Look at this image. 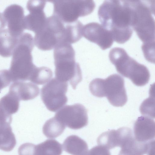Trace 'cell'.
Instances as JSON below:
<instances>
[{"mask_svg": "<svg viewBox=\"0 0 155 155\" xmlns=\"http://www.w3.org/2000/svg\"><path fill=\"white\" fill-rule=\"evenodd\" d=\"M12 81L8 70L0 71V91L8 86Z\"/></svg>", "mask_w": 155, "mask_h": 155, "instance_id": "cell-25", "label": "cell"}, {"mask_svg": "<svg viewBox=\"0 0 155 155\" xmlns=\"http://www.w3.org/2000/svg\"><path fill=\"white\" fill-rule=\"evenodd\" d=\"M20 101L13 94L9 92L0 100V124H11L12 115L18 111Z\"/></svg>", "mask_w": 155, "mask_h": 155, "instance_id": "cell-15", "label": "cell"}, {"mask_svg": "<svg viewBox=\"0 0 155 155\" xmlns=\"http://www.w3.org/2000/svg\"><path fill=\"white\" fill-rule=\"evenodd\" d=\"M134 133L135 139L140 142H147L154 140V120L146 116L138 117L134 124Z\"/></svg>", "mask_w": 155, "mask_h": 155, "instance_id": "cell-14", "label": "cell"}, {"mask_svg": "<svg viewBox=\"0 0 155 155\" xmlns=\"http://www.w3.org/2000/svg\"><path fill=\"white\" fill-rule=\"evenodd\" d=\"M54 117L66 126L73 130L82 128L88 123L87 110L83 105L78 103L63 107Z\"/></svg>", "mask_w": 155, "mask_h": 155, "instance_id": "cell-10", "label": "cell"}, {"mask_svg": "<svg viewBox=\"0 0 155 155\" xmlns=\"http://www.w3.org/2000/svg\"><path fill=\"white\" fill-rule=\"evenodd\" d=\"M154 96L150 93L149 98L146 99L142 103L140 107L141 114L146 117L154 118Z\"/></svg>", "mask_w": 155, "mask_h": 155, "instance_id": "cell-23", "label": "cell"}, {"mask_svg": "<svg viewBox=\"0 0 155 155\" xmlns=\"http://www.w3.org/2000/svg\"><path fill=\"white\" fill-rule=\"evenodd\" d=\"M83 36L91 42L98 45L103 50L110 48L114 39L111 33L102 25L93 22L83 26Z\"/></svg>", "mask_w": 155, "mask_h": 155, "instance_id": "cell-13", "label": "cell"}, {"mask_svg": "<svg viewBox=\"0 0 155 155\" xmlns=\"http://www.w3.org/2000/svg\"><path fill=\"white\" fill-rule=\"evenodd\" d=\"M66 34L65 24L53 15L47 18L43 28L35 34L34 43L40 50H50L65 43Z\"/></svg>", "mask_w": 155, "mask_h": 155, "instance_id": "cell-7", "label": "cell"}, {"mask_svg": "<svg viewBox=\"0 0 155 155\" xmlns=\"http://www.w3.org/2000/svg\"><path fill=\"white\" fill-rule=\"evenodd\" d=\"M32 35L24 33L14 50L8 70L12 82L31 81L37 67L33 63L32 51L34 47Z\"/></svg>", "mask_w": 155, "mask_h": 155, "instance_id": "cell-2", "label": "cell"}, {"mask_svg": "<svg viewBox=\"0 0 155 155\" xmlns=\"http://www.w3.org/2000/svg\"><path fill=\"white\" fill-rule=\"evenodd\" d=\"M84 155H111L109 150L101 146L94 147Z\"/></svg>", "mask_w": 155, "mask_h": 155, "instance_id": "cell-26", "label": "cell"}, {"mask_svg": "<svg viewBox=\"0 0 155 155\" xmlns=\"http://www.w3.org/2000/svg\"><path fill=\"white\" fill-rule=\"evenodd\" d=\"M89 90L94 96L106 97L110 103L115 107H122L127 101L124 79L117 74L111 75L105 79H93L90 84Z\"/></svg>", "mask_w": 155, "mask_h": 155, "instance_id": "cell-6", "label": "cell"}, {"mask_svg": "<svg viewBox=\"0 0 155 155\" xmlns=\"http://www.w3.org/2000/svg\"><path fill=\"white\" fill-rule=\"evenodd\" d=\"M38 86L31 82L24 81L14 82L9 88V92L15 95L20 101L32 100L39 94Z\"/></svg>", "mask_w": 155, "mask_h": 155, "instance_id": "cell-16", "label": "cell"}, {"mask_svg": "<svg viewBox=\"0 0 155 155\" xmlns=\"http://www.w3.org/2000/svg\"><path fill=\"white\" fill-rule=\"evenodd\" d=\"M63 146L64 150L72 155H84L88 150L87 143L76 135L67 137Z\"/></svg>", "mask_w": 155, "mask_h": 155, "instance_id": "cell-18", "label": "cell"}, {"mask_svg": "<svg viewBox=\"0 0 155 155\" xmlns=\"http://www.w3.org/2000/svg\"><path fill=\"white\" fill-rule=\"evenodd\" d=\"M62 145L55 140H47L35 145V155H61Z\"/></svg>", "mask_w": 155, "mask_h": 155, "instance_id": "cell-20", "label": "cell"}, {"mask_svg": "<svg viewBox=\"0 0 155 155\" xmlns=\"http://www.w3.org/2000/svg\"><path fill=\"white\" fill-rule=\"evenodd\" d=\"M54 6L53 15L64 23L75 22L79 17L85 16L94 10L95 4L93 0L49 1Z\"/></svg>", "mask_w": 155, "mask_h": 155, "instance_id": "cell-8", "label": "cell"}, {"mask_svg": "<svg viewBox=\"0 0 155 155\" xmlns=\"http://www.w3.org/2000/svg\"><path fill=\"white\" fill-rule=\"evenodd\" d=\"M98 15L102 25L114 40L123 44L131 38V13L127 0H106L99 7Z\"/></svg>", "mask_w": 155, "mask_h": 155, "instance_id": "cell-1", "label": "cell"}, {"mask_svg": "<svg viewBox=\"0 0 155 155\" xmlns=\"http://www.w3.org/2000/svg\"><path fill=\"white\" fill-rule=\"evenodd\" d=\"M53 76L51 70L46 67H38L32 83L42 85L48 82Z\"/></svg>", "mask_w": 155, "mask_h": 155, "instance_id": "cell-22", "label": "cell"}, {"mask_svg": "<svg viewBox=\"0 0 155 155\" xmlns=\"http://www.w3.org/2000/svg\"><path fill=\"white\" fill-rule=\"evenodd\" d=\"M124 127L117 130H112L101 134L98 137V145L109 150L116 147H120L124 134Z\"/></svg>", "mask_w": 155, "mask_h": 155, "instance_id": "cell-17", "label": "cell"}, {"mask_svg": "<svg viewBox=\"0 0 155 155\" xmlns=\"http://www.w3.org/2000/svg\"><path fill=\"white\" fill-rule=\"evenodd\" d=\"M2 14L6 28L11 35L20 37L25 29V16L22 7L18 4H12L7 7Z\"/></svg>", "mask_w": 155, "mask_h": 155, "instance_id": "cell-12", "label": "cell"}, {"mask_svg": "<svg viewBox=\"0 0 155 155\" xmlns=\"http://www.w3.org/2000/svg\"><path fill=\"white\" fill-rule=\"evenodd\" d=\"M46 2L29 0L27 2L26 8L29 13L25 17V29L32 31L35 34L43 28L47 18L44 12Z\"/></svg>", "mask_w": 155, "mask_h": 155, "instance_id": "cell-11", "label": "cell"}, {"mask_svg": "<svg viewBox=\"0 0 155 155\" xmlns=\"http://www.w3.org/2000/svg\"></svg>", "mask_w": 155, "mask_h": 155, "instance_id": "cell-28", "label": "cell"}, {"mask_svg": "<svg viewBox=\"0 0 155 155\" xmlns=\"http://www.w3.org/2000/svg\"><path fill=\"white\" fill-rule=\"evenodd\" d=\"M66 126L54 116L47 120L44 124L42 131L47 137L54 138L60 135Z\"/></svg>", "mask_w": 155, "mask_h": 155, "instance_id": "cell-21", "label": "cell"}, {"mask_svg": "<svg viewBox=\"0 0 155 155\" xmlns=\"http://www.w3.org/2000/svg\"><path fill=\"white\" fill-rule=\"evenodd\" d=\"M55 78L61 81H69L74 89L82 79L79 64L75 60V52L70 44L59 45L54 49Z\"/></svg>", "mask_w": 155, "mask_h": 155, "instance_id": "cell-4", "label": "cell"}, {"mask_svg": "<svg viewBox=\"0 0 155 155\" xmlns=\"http://www.w3.org/2000/svg\"><path fill=\"white\" fill-rule=\"evenodd\" d=\"M16 141L10 124H0V149L6 152L12 150Z\"/></svg>", "mask_w": 155, "mask_h": 155, "instance_id": "cell-19", "label": "cell"}, {"mask_svg": "<svg viewBox=\"0 0 155 155\" xmlns=\"http://www.w3.org/2000/svg\"><path fill=\"white\" fill-rule=\"evenodd\" d=\"M131 13V26L143 42L142 47L154 46L155 21L153 1L127 0Z\"/></svg>", "mask_w": 155, "mask_h": 155, "instance_id": "cell-3", "label": "cell"}, {"mask_svg": "<svg viewBox=\"0 0 155 155\" xmlns=\"http://www.w3.org/2000/svg\"><path fill=\"white\" fill-rule=\"evenodd\" d=\"M35 145L31 143L21 145L18 149L19 155H35Z\"/></svg>", "mask_w": 155, "mask_h": 155, "instance_id": "cell-24", "label": "cell"}, {"mask_svg": "<svg viewBox=\"0 0 155 155\" xmlns=\"http://www.w3.org/2000/svg\"><path fill=\"white\" fill-rule=\"evenodd\" d=\"M68 83L52 78L41 89V99L47 109L55 112L64 107L68 99L66 94Z\"/></svg>", "mask_w": 155, "mask_h": 155, "instance_id": "cell-9", "label": "cell"}, {"mask_svg": "<svg viewBox=\"0 0 155 155\" xmlns=\"http://www.w3.org/2000/svg\"><path fill=\"white\" fill-rule=\"evenodd\" d=\"M109 57L117 72L129 78L135 85L143 86L149 82L150 74L147 68L130 57L123 48H113L109 52Z\"/></svg>", "mask_w": 155, "mask_h": 155, "instance_id": "cell-5", "label": "cell"}, {"mask_svg": "<svg viewBox=\"0 0 155 155\" xmlns=\"http://www.w3.org/2000/svg\"><path fill=\"white\" fill-rule=\"evenodd\" d=\"M5 25L4 20L1 15H0V30L4 28Z\"/></svg>", "mask_w": 155, "mask_h": 155, "instance_id": "cell-27", "label": "cell"}]
</instances>
